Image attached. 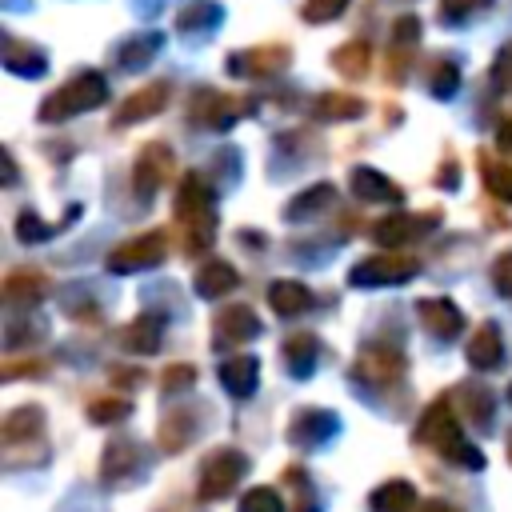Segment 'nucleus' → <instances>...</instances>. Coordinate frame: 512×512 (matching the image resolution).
Instances as JSON below:
<instances>
[{
	"label": "nucleus",
	"instance_id": "1",
	"mask_svg": "<svg viewBox=\"0 0 512 512\" xmlns=\"http://www.w3.org/2000/svg\"><path fill=\"white\" fill-rule=\"evenodd\" d=\"M416 440L428 444V448H436L448 464H460V468H484V452L460 432V420H456L448 396L436 400V404H428V412H424L420 424H416Z\"/></svg>",
	"mask_w": 512,
	"mask_h": 512
},
{
	"label": "nucleus",
	"instance_id": "2",
	"mask_svg": "<svg viewBox=\"0 0 512 512\" xmlns=\"http://www.w3.org/2000/svg\"><path fill=\"white\" fill-rule=\"evenodd\" d=\"M176 220L184 228V248L188 252H204L212 240H216V196L212 188L204 184V176L188 172L180 180V192H176Z\"/></svg>",
	"mask_w": 512,
	"mask_h": 512
},
{
	"label": "nucleus",
	"instance_id": "3",
	"mask_svg": "<svg viewBox=\"0 0 512 512\" xmlns=\"http://www.w3.org/2000/svg\"><path fill=\"white\" fill-rule=\"evenodd\" d=\"M104 96H108L104 76H100V72H80V76H72L68 84H60V88L40 104V120H44V124H56V120L80 116V112L104 104Z\"/></svg>",
	"mask_w": 512,
	"mask_h": 512
},
{
	"label": "nucleus",
	"instance_id": "4",
	"mask_svg": "<svg viewBox=\"0 0 512 512\" xmlns=\"http://www.w3.org/2000/svg\"><path fill=\"white\" fill-rule=\"evenodd\" d=\"M248 472V456L240 448H216L204 456L200 464V480H196V492L200 500H224Z\"/></svg>",
	"mask_w": 512,
	"mask_h": 512
},
{
	"label": "nucleus",
	"instance_id": "5",
	"mask_svg": "<svg viewBox=\"0 0 512 512\" xmlns=\"http://www.w3.org/2000/svg\"><path fill=\"white\" fill-rule=\"evenodd\" d=\"M248 112H252V100L224 96V92H212V88H200L188 100V120L200 124V128H208V132H224V128H232Z\"/></svg>",
	"mask_w": 512,
	"mask_h": 512
},
{
	"label": "nucleus",
	"instance_id": "6",
	"mask_svg": "<svg viewBox=\"0 0 512 512\" xmlns=\"http://www.w3.org/2000/svg\"><path fill=\"white\" fill-rule=\"evenodd\" d=\"M404 368H408V360H404L400 348H392V344H364L356 364H352V380L372 384V388H388V384H396L404 376Z\"/></svg>",
	"mask_w": 512,
	"mask_h": 512
},
{
	"label": "nucleus",
	"instance_id": "7",
	"mask_svg": "<svg viewBox=\"0 0 512 512\" xmlns=\"http://www.w3.org/2000/svg\"><path fill=\"white\" fill-rule=\"evenodd\" d=\"M416 256H396V252H380V256H368L364 264H356L348 272V284L356 288H380V284H404L416 276Z\"/></svg>",
	"mask_w": 512,
	"mask_h": 512
},
{
	"label": "nucleus",
	"instance_id": "8",
	"mask_svg": "<svg viewBox=\"0 0 512 512\" xmlns=\"http://www.w3.org/2000/svg\"><path fill=\"white\" fill-rule=\"evenodd\" d=\"M164 248H168L164 232H144V236H132L128 244L112 248V256H108V272H116V276L144 272V268H152V264H160V260H164Z\"/></svg>",
	"mask_w": 512,
	"mask_h": 512
},
{
	"label": "nucleus",
	"instance_id": "9",
	"mask_svg": "<svg viewBox=\"0 0 512 512\" xmlns=\"http://www.w3.org/2000/svg\"><path fill=\"white\" fill-rule=\"evenodd\" d=\"M336 432H340V420H336V412H328V408H300V412L288 420V444H296V448H320V444H328Z\"/></svg>",
	"mask_w": 512,
	"mask_h": 512
},
{
	"label": "nucleus",
	"instance_id": "10",
	"mask_svg": "<svg viewBox=\"0 0 512 512\" xmlns=\"http://www.w3.org/2000/svg\"><path fill=\"white\" fill-rule=\"evenodd\" d=\"M168 168H172V148L168 144H144L140 148V156L132 164V188L140 192V200L156 196V188L164 184Z\"/></svg>",
	"mask_w": 512,
	"mask_h": 512
},
{
	"label": "nucleus",
	"instance_id": "11",
	"mask_svg": "<svg viewBox=\"0 0 512 512\" xmlns=\"http://www.w3.org/2000/svg\"><path fill=\"white\" fill-rule=\"evenodd\" d=\"M140 464H144L140 444L120 436V440H112V444L104 448V456H100V480H104V484H128V480L140 476Z\"/></svg>",
	"mask_w": 512,
	"mask_h": 512
},
{
	"label": "nucleus",
	"instance_id": "12",
	"mask_svg": "<svg viewBox=\"0 0 512 512\" xmlns=\"http://www.w3.org/2000/svg\"><path fill=\"white\" fill-rule=\"evenodd\" d=\"M288 64V48L284 44H260V48H244L228 56V72L232 76H272Z\"/></svg>",
	"mask_w": 512,
	"mask_h": 512
},
{
	"label": "nucleus",
	"instance_id": "13",
	"mask_svg": "<svg viewBox=\"0 0 512 512\" xmlns=\"http://www.w3.org/2000/svg\"><path fill=\"white\" fill-rule=\"evenodd\" d=\"M252 336H260V320L252 308L244 304H232L216 316V328H212V340L216 348H236V344H248Z\"/></svg>",
	"mask_w": 512,
	"mask_h": 512
},
{
	"label": "nucleus",
	"instance_id": "14",
	"mask_svg": "<svg viewBox=\"0 0 512 512\" xmlns=\"http://www.w3.org/2000/svg\"><path fill=\"white\" fill-rule=\"evenodd\" d=\"M416 312H420V324H424L436 340H452V336H460V328H464V316H460V308H456L448 296H428V300L416 304Z\"/></svg>",
	"mask_w": 512,
	"mask_h": 512
},
{
	"label": "nucleus",
	"instance_id": "15",
	"mask_svg": "<svg viewBox=\"0 0 512 512\" xmlns=\"http://www.w3.org/2000/svg\"><path fill=\"white\" fill-rule=\"evenodd\" d=\"M168 104V84H148V88H140V92H132L120 108H116V128H124V124H136V120H148V116H156L160 108Z\"/></svg>",
	"mask_w": 512,
	"mask_h": 512
},
{
	"label": "nucleus",
	"instance_id": "16",
	"mask_svg": "<svg viewBox=\"0 0 512 512\" xmlns=\"http://www.w3.org/2000/svg\"><path fill=\"white\" fill-rule=\"evenodd\" d=\"M468 364L480 368V372H492V368L504 364V336H500V328L492 320L480 324L476 336L468 340Z\"/></svg>",
	"mask_w": 512,
	"mask_h": 512
},
{
	"label": "nucleus",
	"instance_id": "17",
	"mask_svg": "<svg viewBox=\"0 0 512 512\" xmlns=\"http://www.w3.org/2000/svg\"><path fill=\"white\" fill-rule=\"evenodd\" d=\"M428 220H436V212H428V216H384V220H376L372 240L384 244V248H400L412 236H420L428 228Z\"/></svg>",
	"mask_w": 512,
	"mask_h": 512
},
{
	"label": "nucleus",
	"instance_id": "18",
	"mask_svg": "<svg viewBox=\"0 0 512 512\" xmlns=\"http://www.w3.org/2000/svg\"><path fill=\"white\" fill-rule=\"evenodd\" d=\"M160 340H164V316H152V312L136 316V320L120 332V344H124L128 352H136V356L156 352V348H160Z\"/></svg>",
	"mask_w": 512,
	"mask_h": 512
},
{
	"label": "nucleus",
	"instance_id": "19",
	"mask_svg": "<svg viewBox=\"0 0 512 512\" xmlns=\"http://www.w3.org/2000/svg\"><path fill=\"white\" fill-rule=\"evenodd\" d=\"M216 376H220L224 392H232V396H252V392H256V380H260V360H256V356H228Z\"/></svg>",
	"mask_w": 512,
	"mask_h": 512
},
{
	"label": "nucleus",
	"instance_id": "20",
	"mask_svg": "<svg viewBox=\"0 0 512 512\" xmlns=\"http://www.w3.org/2000/svg\"><path fill=\"white\" fill-rule=\"evenodd\" d=\"M40 432H44V412H40L36 404H24V408L8 412L4 424H0L4 448H16V444H24V440H32V436H40Z\"/></svg>",
	"mask_w": 512,
	"mask_h": 512
},
{
	"label": "nucleus",
	"instance_id": "21",
	"mask_svg": "<svg viewBox=\"0 0 512 512\" xmlns=\"http://www.w3.org/2000/svg\"><path fill=\"white\" fill-rule=\"evenodd\" d=\"M284 368L292 372V376H312V368H316V360H320V340L312 336V332H296V336H288L284 340Z\"/></svg>",
	"mask_w": 512,
	"mask_h": 512
},
{
	"label": "nucleus",
	"instance_id": "22",
	"mask_svg": "<svg viewBox=\"0 0 512 512\" xmlns=\"http://www.w3.org/2000/svg\"><path fill=\"white\" fill-rule=\"evenodd\" d=\"M348 184H352V192H356L360 200H400V196H404L396 180H388L384 172H376V168H368V164L352 168Z\"/></svg>",
	"mask_w": 512,
	"mask_h": 512
},
{
	"label": "nucleus",
	"instance_id": "23",
	"mask_svg": "<svg viewBox=\"0 0 512 512\" xmlns=\"http://www.w3.org/2000/svg\"><path fill=\"white\" fill-rule=\"evenodd\" d=\"M268 304H272V312L276 316H300V312H308L312 308V292L300 284V280H276L272 288H268Z\"/></svg>",
	"mask_w": 512,
	"mask_h": 512
},
{
	"label": "nucleus",
	"instance_id": "24",
	"mask_svg": "<svg viewBox=\"0 0 512 512\" xmlns=\"http://www.w3.org/2000/svg\"><path fill=\"white\" fill-rule=\"evenodd\" d=\"M236 268L228 264V260H208V264H200V272H196V292L204 296V300H216V296H224V292H232L236 288Z\"/></svg>",
	"mask_w": 512,
	"mask_h": 512
},
{
	"label": "nucleus",
	"instance_id": "25",
	"mask_svg": "<svg viewBox=\"0 0 512 512\" xmlns=\"http://www.w3.org/2000/svg\"><path fill=\"white\" fill-rule=\"evenodd\" d=\"M372 512H412L416 504V488L408 480H384L372 496H368Z\"/></svg>",
	"mask_w": 512,
	"mask_h": 512
},
{
	"label": "nucleus",
	"instance_id": "26",
	"mask_svg": "<svg viewBox=\"0 0 512 512\" xmlns=\"http://www.w3.org/2000/svg\"><path fill=\"white\" fill-rule=\"evenodd\" d=\"M4 64H8V72H16V76H40V72L48 68V56H44L40 48H32L28 40H8V44H4Z\"/></svg>",
	"mask_w": 512,
	"mask_h": 512
},
{
	"label": "nucleus",
	"instance_id": "27",
	"mask_svg": "<svg viewBox=\"0 0 512 512\" xmlns=\"http://www.w3.org/2000/svg\"><path fill=\"white\" fill-rule=\"evenodd\" d=\"M192 436H196V420H192L188 408H176V412H168V416L160 420V448H164V452H180Z\"/></svg>",
	"mask_w": 512,
	"mask_h": 512
},
{
	"label": "nucleus",
	"instance_id": "28",
	"mask_svg": "<svg viewBox=\"0 0 512 512\" xmlns=\"http://www.w3.org/2000/svg\"><path fill=\"white\" fill-rule=\"evenodd\" d=\"M220 16H224L220 4H212V0H192V4L180 8L176 28H180V32H208V28L220 24Z\"/></svg>",
	"mask_w": 512,
	"mask_h": 512
},
{
	"label": "nucleus",
	"instance_id": "29",
	"mask_svg": "<svg viewBox=\"0 0 512 512\" xmlns=\"http://www.w3.org/2000/svg\"><path fill=\"white\" fill-rule=\"evenodd\" d=\"M156 52H160V32H144V36H128L116 48V60H120V68H144Z\"/></svg>",
	"mask_w": 512,
	"mask_h": 512
},
{
	"label": "nucleus",
	"instance_id": "30",
	"mask_svg": "<svg viewBox=\"0 0 512 512\" xmlns=\"http://www.w3.org/2000/svg\"><path fill=\"white\" fill-rule=\"evenodd\" d=\"M456 400H460V408H464V416H468L472 424H480V428L492 424V392H488V388L460 384V388H456Z\"/></svg>",
	"mask_w": 512,
	"mask_h": 512
},
{
	"label": "nucleus",
	"instance_id": "31",
	"mask_svg": "<svg viewBox=\"0 0 512 512\" xmlns=\"http://www.w3.org/2000/svg\"><path fill=\"white\" fill-rule=\"evenodd\" d=\"M364 112V104L356 100V96H344V92H324L316 104H312V116L316 120H352V116H360Z\"/></svg>",
	"mask_w": 512,
	"mask_h": 512
},
{
	"label": "nucleus",
	"instance_id": "32",
	"mask_svg": "<svg viewBox=\"0 0 512 512\" xmlns=\"http://www.w3.org/2000/svg\"><path fill=\"white\" fill-rule=\"evenodd\" d=\"M332 204V184H312V188H304L288 208H284V216L288 220H312L320 208H328Z\"/></svg>",
	"mask_w": 512,
	"mask_h": 512
},
{
	"label": "nucleus",
	"instance_id": "33",
	"mask_svg": "<svg viewBox=\"0 0 512 512\" xmlns=\"http://www.w3.org/2000/svg\"><path fill=\"white\" fill-rule=\"evenodd\" d=\"M368 60H372V52H368L364 40H348V44H340V48L332 52L336 72H344V76H352V80H360V76L368 72Z\"/></svg>",
	"mask_w": 512,
	"mask_h": 512
},
{
	"label": "nucleus",
	"instance_id": "34",
	"mask_svg": "<svg viewBox=\"0 0 512 512\" xmlns=\"http://www.w3.org/2000/svg\"><path fill=\"white\" fill-rule=\"evenodd\" d=\"M480 172H484V184L492 196L500 200H512V160H496V156H480Z\"/></svg>",
	"mask_w": 512,
	"mask_h": 512
},
{
	"label": "nucleus",
	"instance_id": "35",
	"mask_svg": "<svg viewBox=\"0 0 512 512\" xmlns=\"http://www.w3.org/2000/svg\"><path fill=\"white\" fill-rule=\"evenodd\" d=\"M4 296H8V304H36L44 296V280L32 272H12L4 284Z\"/></svg>",
	"mask_w": 512,
	"mask_h": 512
},
{
	"label": "nucleus",
	"instance_id": "36",
	"mask_svg": "<svg viewBox=\"0 0 512 512\" xmlns=\"http://www.w3.org/2000/svg\"><path fill=\"white\" fill-rule=\"evenodd\" d=\"M60 228H68L64 220L60 224H44L36 212H20V224H16V236L24 240V244H40V240H48V236H56Z\"/></svg>",
	"mask_w": 512,
	"mask_h": 512
},
{
	"label": "nucleus",
	"instance_id": "37",
	"mask_svg": "<svg viewBox=\"0 0 512 512\" xmlns=\"http://www.w3.org/2000/svg\"><path fill=\"white\" fill-rule=\"evenodd\" d=\"M492 0H440V20L444 24H468L472 16L488 12Z\"/></svg>",
	"mask_w": 512,
	"mask_h": 512
},
{
	"label": "nucleus",
	"instance_id": "38",
	"mask_svg": "<svg viewBox=\"0 0 512 512\" xmlns=\"http://www.w3.org/2000/svg\"><path fill=\"white\" fill-rule=\"evenodd\" d=\"M428 88H432V96H452L456 88H460V68L452 64V60H436V68H432V76H428Z\"/></svg>",
	"mask_w": 512,
	"mask_h": 512
},
{
	"label": "nucleus",
	"instance_id": "39",
	"mask_svg": "<svg viewBox=\"0 0 512 512\" xmlns=\"http://www.w3.org/2000/svg\"><path fill=\"white\" fill-rule=\"evenodd\" d=\"M236 512H284V500L276 488H252V492H244Z\"/></svg>",
	"mask_w": 512,
	"mask_h": 512
},
{
	"label": "nucleus",
	"instance_id": "40",
	"mask_svg": "<svg viewBox=\"0 0 512 512\" xmlns=\"http://www.w3.org/2000/svg\"><path fill=\"white\" fill-rule=\"evenodd\" d=\"M128 412H132L128 400H92V404H88V420H92V424H112V420H120V416H128Z\"/></svg>",
	"mask_w": 512,
	"mask_h": 512
},
{
	"label": "nucleus",
	"instance_id": "41",
	"mask_svg": "<svg viewBox=\"0 0 512 512\" xmlns=\"http://www.w3.org/2000/svg\"><path fill=\"white\" fill-rule=\"evenodd\" d=\"M348 8V0H304V20L308 24H328Z\"/></svg>",
	"mask_w": 512,
	"mask_h": 512
},
{
	"label": "nucleus",
	"instance_id": "42",
	"mask_svg": "<svg viewBox=\"0 0 512 512\" xmlns=\"http://www.w3.org/2000/svg\"><path fill=\"white\" fill-rule=\"evenodd\" d=\"M188 384H196V368H192V364H172V368H164V376H160V388H164V392H180V388H188Z\"/></svg>",
	"mask_w": 512,
	"mask_h": 512
},
{
	"label": "nucleus",
	"instance_id": "43",
	"mask_svg": "<svg viewBox=\"0 0 512 512\" xmlns=\"http://www.w3.org/2000/svg\"><path fill=\"white\" fill-rule=\"evenodd\" d=\"M492 284H496L504 296H512V252L496 256V264H492Z\"/></svg>",
	"mask_w": 512,
	"mask_h": 512
},
{
	"label": "nucleus",
	"instance_id": "44",
	"mask_svg": "<svg viewBox=\"0 0 512 512\" xmlns=\"http://www.w3.org/2000/svg\"><path fill=\"white\" fill-rule=\"evenodd\" d=\"M492 80H496V88H508L512 84V44L500 48V56L492 64Z\"/></svg>",
	"mask_w": 512,
	"mask_h": 512
},
{
	"label": "nucleus",
	"instance_id": "45",
	"mask_svg": "<svg viewBox=\"0 0 512 512\" xmlns=\"http://www.w3.org/2000/svg\"><path fill=\"white\" fill-rule=\"evenodd\" d=\"M392 40H396V44L420 40V20H416V16H400V20L392 24Z\"/></svg>",
	"mask_w": 512,
	"mask_h": 512
},
{
	"label": "nucleus",
	"instance_id": "46",
	"mask_svg": "<svg viewBox=\"0 0 512 512\" xmlns=\"http://www.w3.org/2000/svg\"><path fill=\"white\" fill-rule=\"evenodd\" d=\"M496 148H500V156H504V160H512V120H508V124H500V132H496Z\"/></svg>",
	"mask_w": 512,
	"mask_h": 512
},
{
	"label": "nucleus",
	"instance_id": "47",
	"mask_svg": "<svg viewBox=\"0 0 512 512\" xmlns=\"http://www.w3.org/2000/svg\"><path fill=\"white\" fill-rule=\"evenodd\" d=\"M416 512H456L452 504H444V500H428V504H420Z\"/></svg>",
	"mask_w": 512,
	"mask_h": 512
},
{
	"label": "nucleus",
	"instance_id": "48",
	"mask_svg": "<svg viewBox=\"0 0 512 512\" xmlns=\"http://www.w3.org/2000/svg\"><path fill=\"white\" fill-rule=\"evenodd\" d=\"M440 180H444V184H456V180H460L456 164H444V168H440Z\"/></svg>",
	"mask_w": 512,
	"mask_h": 512
},
{
	"label": "nucleus",
	"instance_id": "49",
	"mask_svg": "<svg viewBox=\"0 0 512 512\" xmlns=\"http://www.w3.org/2000/svg\"><path fill=\"white\" fill-rule=\"evenodd\" d=\"M508 460H512V432H508Z\"/></svg>",
	"mask_w": 512,
	"mask_h": 512
},
{
	"label": "nucleus",
	"instance_id": "50",
	"mask_svg": "<svg viewBox=\"0 0 512 512\" xmlns=\"http://www.w3.org/2000/svg\"><path fill=\"white\" fill-rule=\"evenodd\" d=\"M508 400H512V384H508Z\"/></svg>",
	"mask_w": 512,
	"mask_h": 512
}]
</instances>
